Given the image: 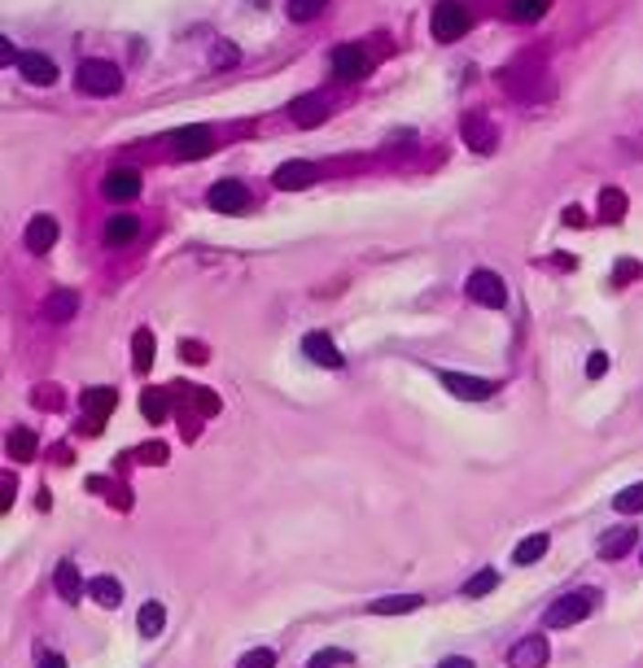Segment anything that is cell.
<instances>
[{
  "instance_id": "obj_1",
  "label": "cell",
  "mask_w": 643,
  "mask_h": 668,
  "mask_svg": "<svg viewBox=\"0 0 643 668\" xmlns=\"http://www.w3.org/2000/svg\"><path fill=\"white\" fill-rule=\"evenodd\" d=\"M75 83H80L83 97H114L123 88V75L114 61H101V58H88L80 66V75H75Z\"/></svg>"
},
{
  "instance_id": "obj_2",
  "label": "cell",
  "mask_w": 643,
  "mask_h": 668,
  "mask_svg": "<svg viewBox=\"0 0 643 668\" xmlns=\"http://www.w3.org/2000/svg\"><path fill=\"white\" fill-rule=\"evenodd\" d=\"M429 31H434V39H443V44L460 39L468 31V9H464L460 0H438L434 14H429Z\"/></svg>"
},
{
  "instance_id": "obj_3",
  "label": "cell",
  "mask_w": 643,
  "mask_h": 668,
  "mask_svg": "<svg viewBox=\"0 0 643 668\" xmlns=\"http://www.w3.org/2000/svg\"><path fill=\"white\" fill-rule=\"evenodd\" d=\"M591 608H595V594H564V599H556L552 608H547V625L552 629H569V625H578V620H586L591 616Z\"/></svg>"
},
{
  "instance_id": "obj_4",
  "label": "cell",
  "mask_w": 643,
  "mask_h": 668,
  "mask_svg": "<svg viewBox=\"0 0 643 668\" xmlns=\"http://www.w3.org/2000/svg\"><path fill=\"white\" fill-rule=\"evenodd\" d=\"M464 289H468V297H473L477 306H490V311L508 306V289H503V280L495 271H473Z\"/></svg>"
},
{
  "instance_id": "obj_5",
  "label": "cell",
  "mask_w": 643,
  "mask_h": 668,
  "mask_svg": "<svg viewBox=\"0 0 643 668\" xmlns=\"http://www.w3.org/2000/svg\"><path fill=\"white\" fill-rule=\"evenodd\" d=\"M206 201H210V210H220V215H241L245 206H250V188H245L241 179H220V184L206 193Z\"/></svg>"
},
{
  "instance_id": "obj_6",
  "label": "cell",
  "mask_w": 643,
  "mask_h": 668,
  "mask_svg": "<svg viewBox=\"0 0 643 668\" xmlns=\"http://www.w3.org/2000/svg\"><path fill=\"white\" fill-rule=\"evenodd\" d=\"M171 149H176L184 162H193V157H206L215 149V136H210V127L193 122V127H180V132L171 136Z\"/></svg>"
},
{
  "instance_id": "obj_7",
  "label": "cell",
  "mask_w": 643,
  "mask_h": 668,
  "mask_svg": "<svg viewBox=\"0 0 643 668\" xmlns=\"http://www.w3.org/2000/svg\"><path fill=\"white\" fill-rule=\"evenodd\" d=\"M438 380H443V389H451L455 398H464V402H482V398H490V393H495V385H490L486 376H468V372H438Z\"/></svg>"
},
{
  "instance_id": "obj_8",
  "label": "cell",
  "mask_w": 643,
  "mask_h": 668,
  "mask_svg": "<svg viewBox=\"0 0 643 668\" xmlns=\"http://www.w3.org/2000/svg\"><path fill=\"white\" fill-rule=\"evenodd\" d=\"M302 354L311 358V363H320V367H328V372H338L346 358H342V350L333 345V336H324V333H306L302 336Z\"/></svg>"
},
{
  "instance_id": "obj_9",
  "label": "cell",
  "mask_w": 643,
  "mask_h": 668,
  "mask_svg": "<svg viewBox=\"0 0 643 668\" xmlns=\"http://www.w3.org/2000/svg\"><path fill=\"white\" fill-rule=\"evenodd\" d=\"M368 70H372V61H368V53H363L359 44H342L333 53V75L338 79H363Z\"/></svg>"
},
{
  "instance_id": "obj_10",
  "label": "cell",
  "mask_w": 643,
  "mask_h": 668,
  "mask_svg": "<svg viewBox=\"0 0 643 668\" xmlns=\"http://www.w3.org/2000/svg\"><path fill=\"white\" fill-rule=\"evenodd\" d=\"M22 240H27V249H31V254H48V249H53V240H58V218H53V215H36L31 223H27V236H22Z\"/></svg>"
},
{
  "instance_id": "obj_11",
  "label": "cell",
  "mask_w": 643,
  "mask_h": 668,
  "mask_svg": "<svg viewBox=\"0 0 643 668\" xmlns=\"http://www.w3.org/2000/svg\"><path fill=\"white\" fill-rule=\"evenodd\" d=\"M272 184H276L281 193H298L306 184H316V166H311V162H284V166H276Z\"/></svg>"
},
{
  "instance_id": "obj_12",
  "label": "cell",
  "mask_w": 643,
  "mask_h": 668,
  "mask_svg": "<svg viewBox=\"0 0 643 668\" xmlns=\"http://www.w3.org/2000/svg\"><path fill=\"white\" fill-rule=\"evenodd\" d=\"M18 70L27 83H36V88H48V83H58V66L44 58V53H22L18 58Z\"/></svg>"
},
{
  "instance_id": "obj_13",
  "label": "cell",
  "mask_w": 643,
  "mask_h": 668,
  "mask_svg": "<svg viewBox=\"0 0 643 668\" xmlns=\"http://www.w3.org/2000/svg\"><path fill=\"white\" fill-rule=\"evenodd\" d=\"M101 188L110 201H136L141 196V171H110Z\"/></svg>"
},
{
  "instance_id": "obj_14",
  "label": "cell",
  "mask_w": 643,
  "mask_h": 668,
  "mask_svg": "<svg viewBox=\"0 0 643 668\" xmlns=\"http://www.w3.org/2000/svg\"><path fill=\"white\" fill-rule=\"evenodd\" d=\"M464 140H468V149H473V154H490L499 136H495V127L486 122V114H468V118H464Z\"/></svg>"
},
{
  "instance_id": "obj_15",
  "label": "cell",
  "mask_w": 643,
  "mask_h": 668,
  "mask_svg": "<svg viewBox=\"0 0 643 668\" xmlns=\"http://www.w3.org/2000/svg\"><path fill=\"white\" fill-rule=\"evenodd\" d=\"M80 407L88 411V419H92V424H105V419H110V411L119 407V393H114V389H83Z\"/></svg>"
},
{
  "instance_id": "obj_16",
  "label": "cell",
  "mask_w": 643,
  "mask_h": 668,
  "mask_svg": "<svg viewBox=\"0 0 643 668\" xmlns=\"http://www.w3.org/2000/svg\"><path fill=\"white\" fill-rule=\"evenodd\" d=\"M639 542V533H635V525H617V529H608L600 537V555L604 559H622L626 550Z\"/></svg>"
},
{
  "instance_id": "obj_17",
  "label": "cell",
  "mask_w": 643,
  "mask_h": 668,
  "mask_svg": "<svg viewBox=\"0 0 643 668\" xmlns=\"http://www.w3.org/2000/svg\"><path fill=\"white\" fill-rule=\"evenodd\" d=\"M508 660H512V668H543L547 664V642L543 638H521Z\"/></svg>"
},
{
  "instance_id": "obj_18",
  "label": "cell",
  "mask_w": 643,
  "mask_h": 668,
  "mask_svg": "<svg viewBox=\"0 0 643 668\" xmlns=\"http://www.w3.org/2000/svg\"><path fill=\"white\" fill-rule=\"evenodd\" d=\"M289 114H294L298 127H320L324 118H328V105H324V97H298L289 105Z\"/></svg>"
},
{
  "instance_id": "obj_19",
  "label": "cell",
  "mask_w": 643,
  "mask_h": 668,
  "mask_svg": "<svg viewBox=\"0 0 643 668\" xmlns=\"http://www.w3.org/2000/svg\"><path fill=\"white\" fill-rule=\"evenodd\" d=\"M136 236H141L136 215H114L105 223V245H127V240H136Z\"/></svg>"
},
{
  "instance_id": "obj_20",
  "label": "cell",
  "mask_w": 643,
  "mask_h": 668,
  "mask_svg": "<svg viewBox=\"0 0 643 668\" xmlns=\"http://www.w3.org/2000/svg\"><path fill=\"white\" fill-rule=\"evenodd\" d=\"M421 608V594H390V599H377L372 603V616H407V611Z\"/></svg>"
},
{
  "instance_id": "obj_21",
  "label": "cell",
  "mask_w": 643,
  "mask_h": 668,
  "mask_svg": "<svg viewBox=\"0 0 643 668\" xmlns=\"http://www.w3.org/2000/svg\"><path fill=\"white\" fill-rule=\"evenodd\" d=\"M53 581H58V594L66 599V603H80V594L88 589L80 581V572H75V564H70V559H66V564H58V577H53Z\"/></svg>"
},
{
  "instance_id": "obj_22",
  "label": "cell",
  "mask_w": 643,
  "mask_h": 668,
  "mask_svg": "<svg viewBox=\"0 0 643 668\" xmlns=\"http://www.w3.org/2000/svg\"><path fill=\"white\" fill-rule=\"evenodd\" d=\"M88 594L97 599L101 608H119L123 603V586L114 577H92V581H88Z\"/></svg>"
},
{
  "instance_id": "obj_23",
  "label": "cell",
  "mask_w": 643,
  "mask_h": 668,
  "mask_svg": "<svg viewBox=\"0 0 643 668\" xmlns=\"http://www.w3.org/2000/svg\"><path fill=\"white\" fill-rule=\"evenodd\" d=\"M543 555H547V533H530V537H521L517 550H512V559H517V564H539Z\"/></svg>"
},
{
  "instance_id": "obj_24",
  "label": "cell",
  "mask_w": 643,
  "mask_h": 668,
  "mask_svg": "<svg viewBox=\"0 0 643 668\" xmlns=\"http://www.w3.org/2000/svg\"><path fill=\"white\" fill-rule=\"evenodd\" d=\"M552 0H508V18L512 22H539Z\"/></svg>"
},
{
  "instance_id": "obj_25",
  "label": "cell",
  "mask_w": 643,
  "mask_h": 668,
  "mask_svg": "<svg viewBox=\"0 0 643 668\" xmlns=\"http://www.w3.org/2000/svg\"><path fill=\"white\" fill-rule=\"evenodd\" d=\"M75 306H80V297L70 293V289H58V293L48 297V306H44V314H48L53 323H61V319H70V314H75Z\"/></svg>"
},
{
  "instance_id": "obj_26",
  "label": "cell",
  "mask_w": 643,
  "mask_h": 668,
  "mask_svg": "<svg viewBox=\"0 0 643 668\" xmlns=\"http://www.w3.org/2000/svg\"><path fill=\"white\" fill-rule=\"evenodd\" d=\"M141 407H145V419H149V424H162V419H166V411H171V398H166L162 389H145Z\"/></svg>"
},
{
  "instance_id": "obj_27",
  "label": "cell",
  "mask_w": 643,
  "mask_h": 668,
  "mask_svg": "<svg viewBox=\"0 0 643 668\" xmlns=\"http://www.w3.org/2000/svg\"><path fill=\"white\" fill-rule=\"evenodd\" d=\"M132 358H136V372H149V367H154V333H149V328L136 333V341H132Z\"/></svg>"
},
{
  "instance_id": "obj_28",
  "label": "cell",
  "mask_w": 643,
  "mask_h": 668,
  "mask_svg": "<svg viewBox=\"0 0 643 668\" xmlns=\"http://www.w3.org/2000/svg\"><path fill=\"white\" fill-rule=\"evenodd\" d=\"M162 625H166V611H162V603H145V608H141V633H145V638H158Z\"/></svg>"
},
{
  "instance_id": "obj_29",
  "label": "cell",
  "mask_w": 643,
  "mask_h": 668,
  "mask_svg": "<svg viewBox=\"0 0 643 668\" xmlns=\"http://www.w3.org/2000/svg\"><path fill=\"white\" fill-rule=\"evenodd\" d=\"M9 454L14 459H36V432H27V429L9 432Z\"/></svg>"
},
{
  "instance_id": "obj_30",
  "label": "cell",
  "mask_w": 643,
  "mask_h": 668,
  "mask_svg": "<svg viewBox=\"0 0 643 668\" xmlns=\"http://www.w3.org/2000/svg\"><path fill=\"white\" fill-rule=\"evenodd\" d=\"M600 215L608 218V223H617V218L626 215V196L617 193V188H604L600 193Z\"/></svg>"
},
{
  "instance_id": "obj_31",
  "label": "cell",
  "mask_w": 643,
  "mask_h": 668,
  "mask_svg": "<svg viewBox=\"0 0 643 668\" xmlns=\"http://www.w3.org/2000/svg\"><path fill=\"white\" fill-rule=\"evenodd\" d=\"M613 507L622 511V515H635V511H643V481H639V485H626V490L613 498Z\"/></svg>"
},
{
  "instance_id": "obj_32",
  "label": "cell",
  "mask_w": 643,
  "mask_h": 668,
  "mask_svg": "<svg viewBox=\"0 0 643 668\" xmlns=\"http://www.w3.org/2000/svg\"><path fill=\"white\" fill-rule=\"evenodd\" d=\"M495 586H499V572L486 568V572H477V577H473V581L464 586V594H468V599H482V594H490Z\"/></svg>"
},
{
  "instance_id": "obj_33",
  "label": "cell",
  "mask_w": 643,
  "mask_h": 668,
  "mask_svg": "<svg viewBox=\"0 0 643 668\" xmlns=\"http://www.w3.org/2000/svg\"><path fill=\"white\" fill-rule=\"evenodd\" d=\"M324 9V0H289V18L294 22H311Z\"/></svg>"
},
{
  "instance_id": "obj_34",
  "label": "cell",
  "mask_w": 643,
  "mask_h": 668,
  "mask_svg": "<svg viewBox=\"0 0 643 668\" xmlns=\"http://www.w3.org/2000/svg\"><path fill=\"white\" fill-rule=\"evenodd\" d=\"M237 668H276V651L254 647L250 655H241V664H237Z\"/></svg>"
},
{
  "instance_id": "obj_35",
  "label": "cell",
  "mask_w": 643,
  "mask_h": 668,
  "mask_svg": "<svg viewBox=\"0 0 643 668\" xmlns=\"http://www.w3.org/2000/svg\"><path fill=\"white\" fill-rule=\"evenodd\" d=\"M346 660H350V655H346L342 647H324L320 655H316V660H311L306 668H338V664H346Z\"/></svg>"
},
{
  "instance_id": "obj_36",
  "label": "cell",
  "mask_w": 643,
  "mask_h": 668,
  "mask_svg": "<svg viewBox=\"0 0 643 668\" xmlns=\"http://www.w3.org/2000/svg\"><path fill=\"white\" fill-rule=\"evenodd\" d=\"M604 372H608V358H604V354H591V358H586V376H591V380H600Z\"/></svg>"
},
{
  "instance_id": "obj_37",
  "label": "cell",
  "mask_w": 643,
  "mask_h": 668,
  "mask_svg": "<svg viewBox=\"0 0 643 668\" xmlns=\"http://www.w3.org/2000/svg\"><path fill=\"white\" fill-rule=\"evenodd\" d=\"M141 459H145V463H162V459H166V451H162V441H149V446L141 451Z\"/></svg>"
},
{
  "instance_id": "obj_38",
  "label": "cell",
  "mask_w": 643,
  "mask_h": 668,
  "mask_svg": "<svg viewBox=\"0 0 643 668\" xmlns=\"http://www.w3.org/2000/svg\"><path fill=\"white\" fill-rule=\"evenodd\" d=\"M9 503H14V476H0V507L9 511Z\"/></svg>"
},
{
  "instance_id": "obj_39",
  "label": "cell",
  "mask_w": 643,
  "mask_h": 668,
  "mask_svg": "<svg viewBox=\"0 0 643 668\" xmlns=\"http://www.w3.org/2000/svg\"><path fill=\"white\" fill-rule=\"evenodd\" d=\"M215 61H220V66H228V61H237V48H228V44H220V48H215Z\"/></svg>"
},
{
  "instance_id": "obj_40",
  "label": "cell",
  "mask_w": 643,
  "mask_h": 668,
  "mask_svg": "<svg viewBox=\"0 0 643 668\" xmlns=\"http://www.w3.org/2000/svg\"><path fill=\"white\" fill-rule=\"evenodd\" d=\"M40 668H66V655H53V651H48L40 660Z\"/></svg>"
},
{
  "instance_id": "obj_41",
  "label": "cell",
  "mask_w": 643,
  "mask_h": 668,
  "mask_svg": "<svg viewBox=\"0 0 643 668\" xmlns=\"http://www.w3.org/2000/svg\"><path fill=\"white\" fill-rule=\"evenodd\" d=\"M438 668H473V660H464V655H451V660H443Z\"/></svg>"
},
{
  "instance_id": "obj_42",
  "label": "cell",
  "mask_w": 643,
  "mask_h": 668,
  "mask_svg": "<svg viewBox=\"0 0 643 668\" xmlns=\"http://www.w3.org/2000/svg\"><path fill=\"white\" fill-rule=\"evenodd\" d=\"M184 358H188V363H201V358H206V350H201V345H184Z\"/></svg>"
},
{
  "instance_id": "obj_43",
  "label": "cell",
  "mask_w": 643,
  "mask_h": 668,
  "mask_svg": "<svg viewBox=\"0 0 643 668\" xmlns=\"http://www.w3.org/2000/svg\"><path fill=\"white\" fill-rule=\"evenodd\" d=\"M0 61H18V58H14V44H9V39H0Z\"/></svg>"
}]
</instances>
